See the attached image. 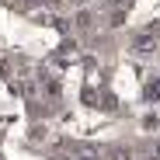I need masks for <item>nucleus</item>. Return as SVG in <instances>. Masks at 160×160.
<instances>
[{"instance_id":"obj_1","label":"nucleus","mask_w":160,"mask_h":160,"mask_svg":"<svg viewBox=\"0 0 160 160\" xmlns=\"http://www.w3.org/2000/svg\"><path fill=\"white\" fill-rule=\"evenodd\" d=\"M136 49H143V52H150V49H157V42H153L150 35H143V38L136 42Z\"/></svg>"}]
</instances>
